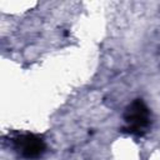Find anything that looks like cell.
Segmentation results:
<instances>
[{
    "label": "cell",
    "mask_w": 160,
    "mask_h": 160,
    "mask_svg": "<svg viewBox=\"0 0 160 160\" xmlns=\"http://www.w3.org/2000/svg\"><path fill=\"white\" fill-rule=\"evenodd\" d=\"M124 118L126 121V128H124V130L132 135H144L150 125L149 109L145 105V102L140 99L134 100L128 106Z\"/></svg>",
    "instance_id": "6da1fadb"
},
{
    "label": "cell",
    "mask_w": 160,
    "mask_h": 160,
    "mask_svg": "<svg viewBox=\"0 0 160 160\" xmlns=\"http://www.w3.org/2000/svg\"><path fill=\"white\" fill-rule=\"evenodd\" d=\"M15 150L25 159H38L45 151L44 140L34 134H20L12 139Z\"/></svg>",
    "instance_id": "7a4b0ae2"
}]
</instances>
